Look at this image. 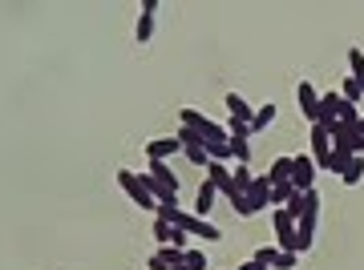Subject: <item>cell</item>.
Masks as SVG:
<instances>
[{"label":"cell","instance_id":"cell-1","mask_svg":"<svg viewBox=\"0 0 364 270\" xmlns=\"http://www.w3.org/2000/svg\"><path fill=\"white\" fill-rule=\"evenodd\" d=\"M178 121H182L186 129H195V133H199V137H202L207 145H223V142H231V133H227L223 126H215V121H211V117H207L202 109H190V105H186V109H178Z\"/></svg>","mask_w":364,"mask_h":270},{"label":"cell","instance_id":"cell-2","mask_svg":"<svg viewBox=\"0 0 364 270\" xmlns=\"http://www.w3.org/2000/svg\"><path fill=\"white\" fill-rule=\"evenodd\" d=\"M117 186L130 194V202H138L142 210H158V198L150 194V177L134 174V170H117Z\"/></svg>","mask_w":364,"mask_h":270},{"label":"cell","instance_id":"cell-3","mask_svg":"<svg viewBox=\"0 0 364 270\" xmlns=\"http://www.w3.org/2000/svg\"><path fill=\"white\" fill-rule=\"evenodd\" d=\"M174 137L182 142V154H186V158L195 161V166H202V170L211 166V149H207V142H202V137L195 133V129H186V126H182L178 133H174Z\"/></svg>","mask_w":364,"mask_h":270},{"label":"cell","instance_id":"cell-4","mask_svg":"<svg viewBox=\"0 0 364 270\" xmlns=\"http://www.w3.org/2000/svg\"><path fill=\"white\" fill-rule=\"evenodd\" d=\"M316 161H312V154H296L292 158V186H296L299 194H308V190H316Z\"/></svg>","mask_w":364,"mask_h":270},{"label":"cell","instance_id":"cell-5","mask_svg":"<svg viewBox=\"0 0 364 270\" xmlns=\"http://www.w3.org/2000/svg\"><path fill=\"white\" fill-rule=\"evenodd\" d=\"M271 226H275L280 250H292V255H296V218H292L287 210H271Z\"/></svg>","mask_w":364,"mask_h":270},{"label":"cell","instance_id":"cell-6","mask_svg":"<svg viewBox=\"0 0 364 270\" xmlns=\"http://www.w3.org/2000/svg\"><path fill=\"white\" fill-rule=\"evenodd\" d=\"M296 105H299V113H304V121H308V126L320 121V93H316L308 81H299V85H296Z\"/></svg>","mask_w":364,"mask_h":270},{"label":"cell","instance_id":"cell-7","mask_svg":"<svg viewBox=\"0 0 364 270\" xmlns=\"http://www.w3.org/2000/svg\"><path fill=\"white\" fill-rule=\"evenodd\" d=\"M312 161H316V170L332 166V137L324 126H312Z\"/></svg>","mask_w":364,"mask_h":270},{"label":"cell","instance_id":"cell-8","mask_svg":"<svg viewBox=\"0 0 364 270\" xmlns=\"http://www.w3.org/2000/svg\"><path fill=\"white\" fill-rule=\"evenodd\" d=\"M316 222H320V214H304L296 222V255H308L316 242Z\"/></svg>","mask_w":364,"mask_h":270},{"label":"cell","instance_id":"cell-9","mask_svg":"<svg viewBox=\"0 0 364 270\" xmlns=\"http://www.w3.org/2000/svg\"><path fill=\"white\" fill-rule=\"evenodd\" d=\"M154 13H158V0H146L142 13H138V25H134V41L138 45H146L150 36H154Z\"/></svg>","mask_w":364,"mask_h":270},{"label":"cell","instance_id":"cell-10","mask_svg":"<svg viewBox=\"0 0 364 270\" xmlns=\"http://www.w3.org/2000/svg\"><path fill=\"white\" fill-rule=\"evenodd\" d=\"M178 149H182V142L170 133V137H154V142H146V158L150 161H170Z\"/></svg>","mask_w":364,"mask_h":270},{"label":"cell","instance_id":"cell-11","mask_svg":"<svg viewBox=\"0 0 364 270\" xmlns=\"http://www.w3.org/2000/svg\"><path fill=\"white\" fill-rule=\"evenodd\" d=\"M247 202H251V210H255V214H264V210L271 206V182H267V174H264V177H255V182H251V190H247Z\"/></svg>","mask_w":364,"mask_h":270},{"label":"cell","instance_id":"cell-12","mask_svg":"<svg viewBox=\"0 0 364 270\" xmlns=\"http://www.w3.org/2000/svg\"><path fill=\"white\" fill-rule=\"evenodd\" d=\"M207 182H211V186H215L219 194H227V198H231V194H235L231 170H227V166H223V161H211V166H207Z\"/></svg>","mask_w":364,"mask_h":270},{"label":"cell","instance_id":"cell-13","mask_svg":"<svg viewBox=\"0 0 364 270\" xmlns=\"http://www.w3.org/2000/svg\"><path fill=\"white\" fill-rule=\"evenodd\" d=\"M182 255H186V250H174V246H158V250L150 255V270H174V266H182Z\"/></svg>","mask_w":364,"mask_h":270},{"label":"cell","instance_id":"cell-14","mask_svg":"<svg viewBox=\"0 0 364 270\" xmlns=\"http://www.w3.org/2000/svg\"><path fill=\"white\" fill-rule=\"evenodd\" d=\"M227 113H231V121H239V126H251V117H255L247 97H239V93H227Z\"/></svg>","mask_w":364,"mask_h":270},{"label":"cell","instance_id":"cell-15","mask_svg":"<svg viewBox=\"0 0 364 270\" xmlns=\"http://www.w3.org/2000/svg\"><path fill=\"white\" fill-rule=\"evenodd\" d=\"M215 198H219V190L211 186V182H202V186H199V198H195V214H199V218H207V214H211V206H215Z\"/></svg>","mask_w":364,"mask_h":270},{"label":"cell","instance_id":"cell-16","mask_svg":"<svg viewBox=\"0 0 364 270\" xmlns=\"http://www.w3.org/2000/svg\"><path fill=\"white\" fill-rule=\"evenodd\" d=\"M275 113H280V109H275L271 101H267L264 109H255V117H251V133H264V129L271 126V121H275Z\"/></svg>","mask_w":364,"mask_h":270},{"label":"cell","instance_id":"cell-17","mask_svg":"<svg viewBox=\"0 0 364 270\" xmlns=\"http://www.w3.org/2000/svg\"><path fill=\"white\" fill-rule=\"evenodd\" d=\"M267 182H271V186H275V182H292V158H275V161H271Z\"/></svg>","mask_w":364,"mask_h":270},{"label":"cell","instance_id":"cell-18","mask_svg":"<svg viewBox=\"0 0 364 270\" xmlns=\"http://www.w3.org/2000/svg\"><path fill=\"white\" fill-rule=\"evenodd\" d=\"M231 182H235V194H247L251 182H255V174H251L247 166H235V170H231ZM235 194H231V198H235Z\"/></svg>","mask_w":364,"mask_h":270},{"label":"cell","instance_id":"cell-19","mask_svg":"<svg viewBox=\"0 0 364 270\" xmlns=\"http://www.w3.org/2000/svg\"><path fill=\"white\" fill-rule=\"evenodd\" d=\"M340 182H344V186H360V182H364V158L348 161V170L340 174Z\"/></svg>","mask_w":364,"mask_h":270},{"label":"cell","instance_id":"cell-20","mask_svg":"<svg viewBox=\"0 0 364 270\" xmlns=\"http://www.w3.org/2000/svg\"><path fill=\"white\" fill-rule=\"evenodd\" d=\"M280 210H287V214H292V218H296V222H299V218H304V214H308V194H292V198H287V206H280Z\"/></svg>","mask_w":364,"mask_h":270},{"label":"cell","instance_id":"cell-21","mask_svg":"<svg viewBox=\"0 0 364 270\" xmlns=\"http://www.w3.org/2000/svg\"><path fill=\"white\" fill-rule=\"evenodd\" d=\"M348 65H352V81H356V85L364 89V53H360L356 45L348 48Z\"/></svg>","mask_w":364,"mask_h":270},{"label":"cell","instance_id":"cell-22","mask_svg":"<svg viewBox=\"0 0 364 270\" xmlns=\"http://www.w3.org/2000/svg\"><path fill=\"white\" fill-rule=\"evenodd\" d=\"M292 194H296L292 182H275V186H271V206H275V210L287 206V198H292Z\"/></svg>","mask_w":364,"mask_h":270},{"label":"cell","instance_id":"cell-23","mask_svg":"<svg viewBox=\"0 0 364 270\" xmlns=\"http://www.w3.org/2000/svg\"><path fill=\"white\" fill-rule=\"evenodd\" d=\"M182 262L190 270H207V255H202L199 246H186V255H182Z\"/></svg>","mask_w":364,"mask_h":270},{"label":"cell","instance_id":"cell-24","mask_svg":"<svg viewBox=\"0 0 364 270\" xmlns=\"http://www.w3.org/2000/svg\"><path fill=\"white\" fill-rule=\"evenodd\" d=\"M170 230H174V226L166 222V218H154V242H158V246H170Z\"/></svg>","mask_w":364,"mask_h":270},{"label":"cell","instance_id":"cell-25","mask_svg":"<svg viewBox=\"0 0 364 270\" xmlns=\"http://www.w3.org/2000/svg\"><path fill=\"white\" fill-rule=\"evenodd\" d=\"M231 210L239 214V218H255V210H251L247 194H235V198H231Z\"/></svg>","mask_w":364,"mask_h":270},{"label":"cell","instance_id":"cell-26","mask_svg":"<svg viewBox=\"0 0 364 270\" xmlns=\"http://www.w3.org/2000/svg\"><path fill=\"white\" fill-rule=\"evenodd\" d=\"M340 97H344L348 105H356V101H360V97H364V89H360V85H356V81H352V77H348V81H344V89H340Z\"/></svg>","mask_w":364,"mask_h":270},{"label":"cell","instance_id":"cell-27","mask_svg":"<svg viewBox=\"0 0 364 270\" xmlns=\"http://www.w3.org/2000/svg\"><path fill=\"white\" fill-rule=\"evenodd\" d=\"M275 258H280V250H275V246H259V250H255V262H264L267 270L275 266Z\"/></svg>","mask_w":364,"mask_h":270},{"label":"cell","instance_id":"cell-28","mask_svg":"<svg viewBox=\"0 0 364 270\" xmlns=\"http://www.w3.org/2000/svg\"><path fill=\"white\" fill-rule=\"evenodd\" d=\"M296 258L299 255H292V250H280V258H275V266L271 270H296Z\"/></svg>","mask_w":364,"mask_h":270},{"label":"cell","instance_id":"cell-29","mask_svg":"<svg viewBox=\"0 0 364 270\" xmlns=\"http://www.w3.org/2000/svg\"><path fill=\"white\" fill-rule=\"evenodd\" d=\"M239 270H267V266H264V262H255V258H251V262H243Z\"/></svg>","mask_w":364,"mask_h":270},{"label":"cell","instance_id":"cell-30","mask_svg":"<svg viewBox=\"0 0 364 270\" xmlns=\"http://www.w3.org/2000/svg\"><path fill=\"white\" fill-rule=\"evenodd\" d=\"M356 129H360V133H364V113H360V117H356Z\"/></svg>","mask_w":364,"mask_h":270}]
</instances>
